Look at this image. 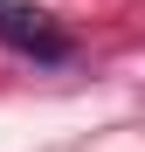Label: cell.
Masks as SVG:
<instances>
[{"label":"cell","instance_id":"6da1fadb","mask_svg":"<svg viewBox=\"0 0 145 152\" xmlns=\"http://www.w3.org/2000/svg\"><path fill=\"white\" fill-rule=\"evenodd\" d=\"M0 48L14 56H35V62H69V28L48 7H0Z\"/></svg>","mask_w":145,"mask_h":152}]
</instances>
